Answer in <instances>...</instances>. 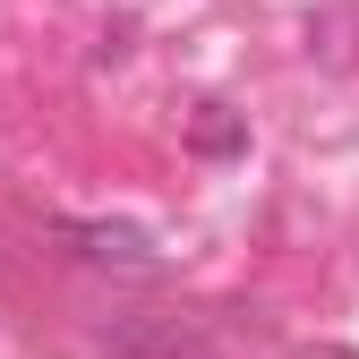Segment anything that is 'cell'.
<instances>
[{
	"mask_svg": "<svg viewBox=\"0 0 359 359\" xmlns=\"http://www.w3.org/2000/svg\"><path fill=\"white\" fill-rule=\"evenodd\" d=\"M60 248L86 265H111V274H163V248L137 231V222H60Z\"/></svg>",
	"mask_w": 359,
	"mask_h": 359,
	"instance_id": "6da1fadb",
	"label": "cell"
},
{
	"mask_svg": "<svg viewBox=\"0 0 359 359\" xmlns=\"http://www.w3.org/2000/svg\"><path fill=\"white\" fill-rule=\"evenodd\" d=\"M103 359H214L205 334H189L180 317H120L103 334Z\"/></svg>",
	"mask_w": 359,
	"mask_h": 359,
	"instance_id": "7a4b0ae2",
	"label": "cell"
},
{
	"mask_svg": "<svg viewBox=\"0 0 359 359\" xmlns=\"http://www.w3.org/2000/svg\"><path fill=\"white\" fill-rule=\"evenodd\" d=\"M189 146H197V154H240V146H248V128H240V111L205 103V111H197V128H189Z\"/></svg>",
	"mask_w": 359,
	"mask_h": 359,
	"instance_id": "3957f363",
	"label": "cell"
}]
</instances>
